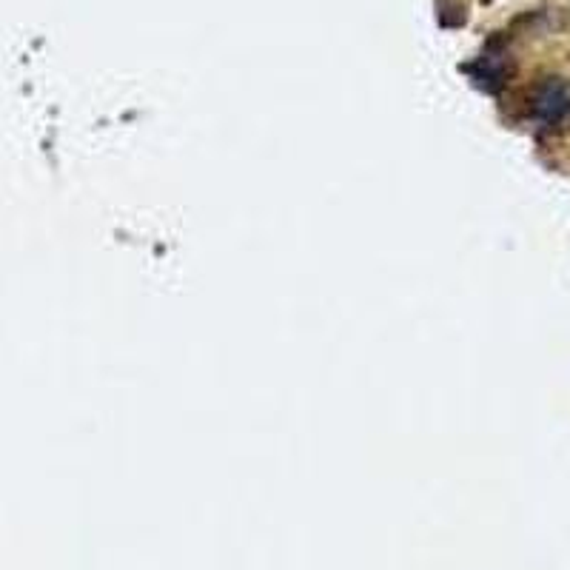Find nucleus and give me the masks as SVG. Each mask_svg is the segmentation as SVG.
<instances>
[{
  "instance_id": "obj_1",
  "label": "nucleus",
  "mask_w": 570,
  "mask_h": 570,
  "mask_svg": "<svg viewBox=\"0 0 570 570\" xmlns=\"http://www.w3.org/2000/svg\"><path fill=\"white\" fill-rule=\"evenodd\" d=\"M533 114L542 123H565L570 117V83L562 77H545L533 89Z\"/></svg>"
},
{
  "instance_id": "obj_2",
  "label": "nucleus",
  "mask_w": 570,
  "mask_h": 570,
  "mask_svg": "<svg viewBox=\"0 0 570 570\" xmlns=\"http://www.w3.org/2000/svg\"><path fill=\"white\" fill-rule=\"evenodd\" d=\"M476 77H479V80H494V86L505 83V77H508V63H505V57L502 55L482 57V60L476 63Z\"/></svg>"
}]
</instances>
